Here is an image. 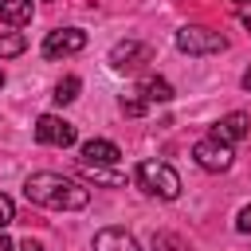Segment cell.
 I'll return each instance as SVG.
<instances>
[{"instance_id":"cell-15","label":"cell","mask_w":251,"mask_h":251,"mask_svg":"<svg viewBox=\"0 0 251 251\" xmlns=\"http://www.w3.org/2000/svg\"><path fill=\"white\" fill-rule=\"evenodd\" d=\"M24 51H27V35H24V31H4V35H0V59L24 55Z\"/></svg>"},{"instance_id":"cell-4","label":"cell","mask_w":251,"mask_h":251,"mask_svg":"<svg viewBox=\"0 0 251 251\" xmlns=\"http://www.w3.org/2000/svg\"><path fill=\"white\" fill-rule=\"evenodd\" d=\"M192 161H196L200 169H208V173H227L231 161H235V153H231V145L220 141V137H200V141L192 145Z\"/></svg>"},{"instance_id":"cell-5","label":"cell","mask_w":251,"mask_h":251,"mask_svg":"<svg viewBox=\"0 0 251 251\" xmlns=\"http://www.w3.org/2000/svg\"><path fill=\"white\" fill-rule=\"evenodd\" d=\"M153 59V47L149 43H141V39H122V43H114L110 47V67L114 71H141L145 63Z\"/></svg>"},{"instance_id":"cell-21","label":"cell","mask_w":251,"mask_h":251,"mask_svg":"<svg viewBox=\"0 0 251 251\" xmlns=\"http://www.w3.org/2000/svg\"><path fill=\"white\" fill-rule=\"evenodd\" d=\"M239 82H243V90H247V94H251V67H247V71H243V78H239Z\"/></svg>"},{"instance_id":"cell-23","label":"cell","mask_w":251,"mask_h":251,"mask_svg":"<svg viewBox=\"0 0 251 251\" xmlns=\"http://www.w3.org/2000/svg\"><path fill=\"white\" fill-rule=\"evenodd\" d=\"M243 27H247V35H251V16H243Z\"/></svg>"},{"instance_id":"cell-16","label":"cell","mask_w":251,"mask_h":251,"mask_svg":"<svg viewBox=\"0 0 251 251\" xmlns=\"http://www.w3.org/2000/svg\"><path fill=\"white\" fill-rule=\"evenodd\" d=\"M153 251H192L176 231H153Z\"/></svg>"},{"instance_id":"cell-24","label":"cell","mask_w":251,"mask_h":251,"mask_svg":"<svg viewBox=\"0 0 251 251\" xmlns=\"http://www.w3.org/2000/svg\"><path fill=\"white\" fill-rule=\"evenodd\" d=\"M4 82H8V78H4V67H0V86H4Z\"/></svg>"},{"instance_id":"cell-2","label":"cell","mask_w":251,"mask_h":251,"mask_svg":"<svg viewBox=\"0 0 251 251\" xmlns=\"http://www.w3.org/2000/svg\"><path fill=\"white\" fill-rule=\"evenodd\" d=\"M133 176H137V184H141L149 196H157V200H176V196H180V176H176V169L165 165V161H141V165L133 169Z\"/></svg>"},{"instance_id":"cell-19","label":"cell","mask_w":251,"mask_h":251,"mask_svg":"<svg viewBox=\"0 0 251 251\" xmlns=\"http://www.w3.org/2000/svg\"><path fill=\"white\" fill-rule=\"evenodd\" d=\"M235 227H239L243 235H251V204H247V208H239V216H235Z\"/></svg>"},{"instance_id":"cell-20","label":"cell","mask_w":251,"mask_h":251,"mask_svg":"<svg viewBox=\"0 0 251 251\" xmlns=\"http://www.w3.org/2000/svg\"><path fill=\"white\" fill-rule=\"evenodd\" d=\"M20 251H43V243H39V239H31V235H27V239H24V243H20Z\"/></svg>"},{"instance_id":"cell-22","label":"cell","mask_w":251,"mask_h":251,"mask_svg":"<svg viewBox=\"0 0 251 251\" xmlns=\"http://www.w3.org/2000/svg\"><path fill=\"white\" fill-rule=\"evenodd\" d=\"M0 251H16V247H12V239H8L4 231H0Z\"/></svg>"},{"instance_id":"cell-11","label":"cell","mask_w":251,"mask_h":251,"mask_svg":"<svg viewBox=\"0 0 251 251\" xmlns=\"http://www.w3.org/2000/svg\"><path fill=\"white\" fill-rule=\"evenodd\" d=\"M78 173H82V180H94V184H110V188L126 184V173L114 169V165H82L78 161Z\"/></svg>"},{"instance_id":"cell-25","label":"cell","mask_w":251,"mask_h":251,"mask_svg":"<svg viewBox=\"0 0 251 251\" xmlns=\"http://www.w3.org/2000/svg\"><path fill=\"white\" fill-rule=\"evenodd\" d=\"M239 4H251V0H239Z\"/></svg>"},{"instance_id":"cell-12","label":"cell","mask_w":251,"mask_h":251,"mask_svg":"<svg viewBox=\"0 0 251 251\" xmlns=\"http://www.w3.org/2000/svg\"><path fill=\"white\" fill-rule=\"evenodd\" d=\"M31 12H35L31 0H0V20H4L8 27H24V24H31Z\"/></svg>"},{"instance_id":"cell-8","label":"cell","mask_w":251,"mask_h":251,"mask_svg":"<svg viewBox=\"0 0 251 251\" xmlns=\"http://www.w3.org/2000/svg\"><path fill=\"white\" fill-rule=\"evenodd\" d=\"M82 157V165H118V157H122V149L114 145V141H106V137H90V141H82V149H78Z\"/></svg>"},{"instance_id":"cell-6","label":"cell","mask_w":251,"mask_h":251,"mask_svg":"<svg viewBox=\"0 0 251 251\" xmlns=\"http://www.w3.org/2000/svg\"><path fill=\"white\" fill-rule=\"evenodd\" d=\"M75 126L67 122V118H59V114H39L35 118V141L39 145H59V149H67V145H75Z\"/></svg>"},{"instance_id":"cell-1","label":"cell","mask_w":251,"mask_h":251,"mask_svg":"<svg viewBox=\"0 0 251 251\" xmlns=\"http://www.w3.org/2000/svg\"><path fill=\"white\" fill-rule=\"evenodd\" d=\"M24 196L39 208H55V212H78L90 204V188H82L78 180L63 176V173H31L24 180Z\"/></svg>"},{"instance_id":"cell-7","label":"cell","mask_w":251,"mask_h":251,"mask_svg":"<svg viewBox=\"0 0 251 251\" xmlns=\"http://www.w3.org/2000/svg\"><path fill=\"white\" fill-rule=\"evenodd\" d=\"M82 47H86V31L82 27H59V31H47L43 59H67V55H78Z\"/></svg>"},{"instance_id":"cell-9","label":"cell","mask_w":251,"mask_h":251,"mask_svg":"<svg viewBox=\"0 0 251 251\" xmlns=\"http://www.w3.org/2000/svg\"><path fill=\"white\" fill-rule=\"evenodd\" d=\"M247 133H251V118H247V114H239V110H235V114H227V118H220V122H216V129H212V137H220V141H227V145H231V141H243Z\"/></svg>"},{"instance_id":"cell-14","label":"cell","mask_w":251,"mask_h":251,"mask_svg":"<svg viewBox=\"0 0 251 251\" xmlns=\"http://www.w3.org/2000/svg\"><path fill=\"white\" fill-rule=\"evenodd\" d=\"M78 90H82V78H78V75H67V78H59V86H55L51 98H55L59 106H71V102L78 98Z\"/></svg>"},{"instance_id":"cell-18","label":"cell","mask_w":251,"mask_h":251,"mask_svg":"<svg viewBox=\"0 0 251 251\" xmlns=\"http://www.w3.org/2000/svg\"><path fill=\"white\" fill-rule=\"evenodd\" d=\"M12 220H16V204H12V196H4V192H0V231H4Z\"/></svg>"},{"instance_id":"cell-13","label":"cell","mask_w":251,"mask_h":251,"mask_svg":"<svg viewBox=\"0 0 251 251\" xmlns=\"http://www.w3.org/2000/svg\"><path fill=\"white\" fill-rule=\"evenodd\" d=\"M137 94H141L145 102H173V86H169V78H161V75H145V78L137 82Z\"/></svg>"},{"instance_id":"cell-10","label":"cell","mask_w":251,"mask_h":251,"mask_svg":"<svg viewBox=\"0 0 251 251\" xmlns=\"http://www.w3.org/2000/svg\"><path fill=\"white\" fill-rule=\"evenodd\" d=\"M94 251H141V247L126 227H102L94 235Z\"/></svg>"},{"instance_id":"cell-3","label":"cell","mask_w":251,"mask_h":251,"mask_svg":"<svg viewBox=\"0 0 251 251\" xmlns=\"http://www.w3.org/2000/svg\"><path fill=\"white\" fill-rule=\"evenodd\" d=\"M173 43H176V51H184V55H220V51H227V39L220 35V31H212V27H200V24H184L176 35H173Z\"/></svg>"},{"instance_id":"cell-17","label":"cell","mask_w":251,"mask_h":251,"mask_svg":"<svg viewBox=\"0 0 251 251\" xmlns=\"http://www.w3.org/2000/svg\"><path fill=\"white\" fill-rule=\"evenodd\" d=\"M145 110H149V102H145L137 90H133V94H122V114H126V118H141Z\"/></svg>"}]
</instances>
